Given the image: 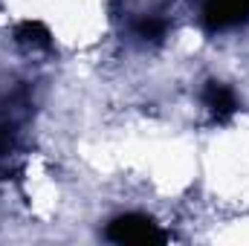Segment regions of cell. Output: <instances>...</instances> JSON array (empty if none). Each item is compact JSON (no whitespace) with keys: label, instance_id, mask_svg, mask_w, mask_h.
I'll list each match as a JSON object with an SVG mask.
<instances>
[{"label":"cell","instance_id":"obj_1","mask_svg":"<svg viewBox=\"0 0 249 246\" xmlns=\"http://www.w3.org/2000/svg\"><path fill=\"white\" fill-rule=\"evenodd\" d=\"M110 241H119V244H148V241H165V235L157 229L154 220L142 217V214H124L119 220L110 223L107 229Z\"/></svg>","mask_w":249,"mask_h":246},{"label":"cell","instance_id":"obj_2","mask_svg":"<svg viewBox=\"0 0 249 246\" xmlns=\"http://www.w3.org/2000/svg\"><path fill=\"white\" fill-rule=\"evenodd\" d=\"M249 18V0H209L206 3V20L214 29L235 26Z\"/></svg>","mask_w":249,"mask_h":246},{"label":"cell","instance_id":"obj_3","mask_svg":"<svg viewBox=\"0 0 249 246\" xmlns=\"http://www.w3.org/2000/svg\"><path fill=\"white\" fill-rule=\"evenodd\" d=\"M203 102H206V107L212 110L214 119H226V116L235 113V96H232V90H226V87L217 84V81H212V84L206 87Z\"/></svg>","mask_w":249,"mask_h":246}]
</instances>
